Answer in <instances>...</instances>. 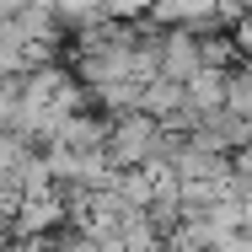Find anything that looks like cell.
I'll list each match as a JSON object with an SVG mask.
<instances>
[{
    "label": "cell",
    "instance_id": "6da1fadb",
    "mask_svg": "<svg viewBox=\"0 0 252 252\" xmlns=\"http://www.w3.org/2000/svg\"><path fill=\"white\" fill-rule=\"evenodd\" d=\"M172 151H177V129H166L161 118L140 113V107H134V113H118V118H113V129H107V145H102V156H107V166H113V172L166 166Z\"/></svg>",
    "mask_w": 252,
    "mask_h": 252
},
{
    "label": "cell",
    "instance_id": "7a4b0ae2",
    "mask_svg": "<svg viewBox=\"0 0 252 252\" xmlns=\"http://www.w3.org/2000/svg\"><path fill=\"white\" fill-rule=\"evenodd\" d=\"M156 70H161V81H188V75H199L204 59H199V32H188V27H161V43H156Z\"/></svg>",
    "mask_w": 252,
    "mask_h": 252
},
{
    "label": "cell",
    "instance_id": "3957f363",
    "mask_svg": "<svg viewBox=\"0 0 252 252\" xmlns=\"http://www.w3.org/2000/svg\"><path fill=\"white\" fill-rule=\"evenodd\" d=\"M225 107L242 113V118H252V59L247 54L225 70Z\"/></svg>",
    "mask_w": 252,
    "mask_h": 252
},
{
    "label": "cell",
    "instance_id": "277c9868",
    "mask_svg": "<svg viewBox=\"0 0 252 252\" xmlns=\"http://www.w3.org/2000/svg\"><path fill=\"white\" fill-rule=\"evenodd\" d=\"M156 0H102V22H140L151 16Z\"/></svg>",
    "mask_w": 252,
    "mask_h": 252
}]
</instances>
